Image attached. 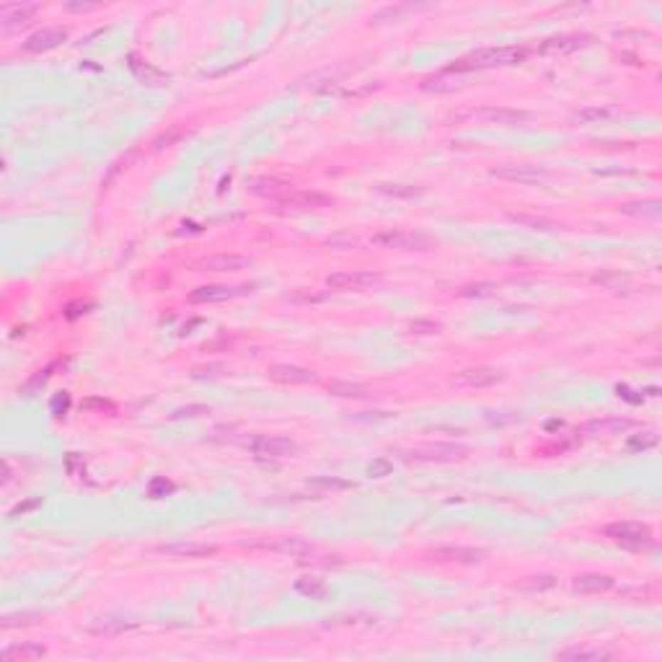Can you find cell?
I'll return each mask as SVG.
<instances>
[{
  "instance_id": "1",
  "label": "cell",
  "mask_w": 662,
  "mask_h": 662,
  "mask_svg": "<svg viewBox=\"0 0 662 662\" xmlns=\"http://www.w3.org/2000/svg\"><path fill=\"white\" fill-rule=\"evenodd\" d=\"M528 58L525 47H484V50L471 52L469 58L458 60L450 73L479 70V68H505V65H518Z\"/></svg>"
},
{
  "instance_id": "2",
  "label": "cell",
  "mask_w": 662,
  "mask_h": 662,
  "mask_svg": "<svg viewBox=\"0 0 662 662\" xmlns=\"http://www.w3.org/2000/svg\"><path fill=\"white\" fill-rule=\"evenodd\" d=\"M373 243L380 249H399V251H427L432 249V241L427 235L412 233V230H383L373 235Z\"/></svg>"
},
{
  "instance_id": "3",
  "label": "cell",
  "mask_w": 662,
  "mask_h": 662,
  "mask_svg": "<svg viewBox=\"0 0 662 662\" xmlns=\"http://www.w3.org/2000/svg\"><path fill=\"white\" fill-rule=\"evenodd\" d=\"M605 535L626 548H647L652 543V530L641 523H611L605 528Z\"/></svg>"
},
{
  "instance_id": "4",
  "label": "cell",
  "mask_w": 662,
  "mask_h": 662,
  "mask_svg": "<svg viewBox=\"0 0 662 662\" xmlns=\"http://www.w3.org/2000/svg\"><path fill=\"white\" fill-rule=\"evenodd\" d=\"M409 456H412L414 461L450 463V461H461V458L469 456V448H466V445H456V442H429V445L414 448Z\"/></svg>"
},
{
  "instance_id": "5",
  "label": "cell",
  "mask_w": 662,
  "mask_h": 662,
  "mask_svg": "<svg viewBox=\"0 0 662 662\" xmlns=\"http://www.w3.org/2000/svg\"><path fill=\"white\" fill-rule=\"evenodd\" d=\"M246 546L251 548H264V551H274V554H285V556H311L316 551L314 546L303 538H295V535H279V538H262V541H249Z\"/></svg>"
},
{
  "instance_id": "6",
  "label": "cell",
  "mask_w": 662,
  "mask_h": 662,
  "mask_svg": "<svg viewBox=\"0 0 662 662\" xmlns=\"http://www.w3.org/2000/svg\"><path fill=\"white\" fill-rule=\"evenodd\" d=\"M491 176L505 178V181H515V184H541L546 181L548 173L538 166H525V164H505L491 169Z\"/></svg>"
},
{
  "instance_id": "7",
  "label": "cell",
  "mask_w": 662,
  "mask_h": 662,
  "mask_svg": "<svg viewBox=\"0 0 662 662\" xmlns=\"http://www.w3.org/2000/svg\"><path fill=\"white\" fill-rule=\"evenodd\" d=\"M251 453L257 458H287L298 453V442L290 437H274V434H262L251 442Z\"/></svg>"
},
{
  "instance_id": "8",
  "label": "cell",
  "mask_w": 662,
  "mask_h": 662,
  "mask_svg": "<svg viewBox=\"0 0 662 662\" xmlns=\"http://www.w3.org/2000/svg\"><path fill=\"white\" fill-rule=\"evenodd\" d=\"M474 119L484 122V124H502V127H515V124H525L530 122V112L523 109H502V107H486L474 112Z\"/></svg>"
},
{
  "instance_id": "9",
  "label": "cell",
  "mask_w": 662,
  "mask_h": 662,
  "mask_svg": "<svg viewBox=\"0 0 662 662\" xmlns=\"http://www.w3.org/2000/svg\"><path fill=\"white\" fill-rule=\"evenodd\" d=\"M39 11V3H3L0 6V26L3 31H14L31 21V16Z\"/></svg>"
},
{
  "instance_id": "10",
  "label": "cell",
  "mask_w": 662,
  "mask_h": 662,
  "mask_svg": "<svg viewBox=\"0 0 662 662\" xmlns=\"http://www.w3.org/2000/svg\"><path fill=\"white\" fill-rule=\"evenodd\" d=\"M380 282V274L375 272H336V274H329L326 285L334 287V290H363V287H370Z\"/></svg>"
},
{
  "instance_id": "11",
  "label": "cell",
  "mask_w": 662,
  "mask_h": 662,
  "mask_svg": "<svg viewBox=\"0 0 662 662\" xmlns=\"http://www.w3.org/2000/svg\"><path fill=\"white\" fill-rule=\"evenodd\" d=\"M246 292H251V285H238V287L207 285V287H197V290L189 295V300H192V303H223V300L241 298Z\"/></svg>"
},
{
  "instance_id": "12",
  "label": "cell",
  "mask_w": 662,
  "mask_h": 662,
  "mask_svg": "<svg viewBox=\"0 0 662 662\" xmlns=\"http://www.w3.org/2000/svg\"><path fill=\"white\" fill-rule=\"evenodd\" d=\"M434 562H458V564H476L484 562L486 551L484 548H474V546H442L429 551Z\"/></svg>"
},
{
  "instance_id": "13",
  "label": "cell",
  "mask_w": 662,
  "mask_h": 662,
  "mask_svg": "<svg viewBox=\"0 0 662 662\" xmlns=\"http://www.w3.org/2000/svg\"><path fill=\"white\" fill-rule=\"evenodd\" d=\"M127 65H129V70H132V75H135L143 86H169V75L166 73H161V70H156L153 65L148 63V60H143L137 52H129L127 55Z\"/></svg>"
},
{
  "instance_id": "14",
  "label": "cell",
  "mask_w": 662,
  "mask_h": 662,
  "mask_svg": "<svg viewBox=\"0 0 662 662\" xmlns=\"http://www.w3.org/2000/svg\"><path fill=\"white\" fill-rule=\"evenodd\" d=\"M65 39H68V31H65L63 26H50V29L34 31V34L23 42V50L39 55V52H50V50H55V47H60Z\"/></svg>"
},
{
  "instance_id": "15",
  "label": "cell",
  "mask_w": 662,
  "mask_h": 662,
  "mask_svg": "<svg viewBox=\"0 0 662 662\" xmlns=\"http://www.w3.org/2000/svg\"><path fill=\"white\" fill-rule=\"evenodd\" d=\"M272 380L285 385H306V383H316V373L306 370V368H298V365H272L269 370Z\"/></svg>"
},
{
  "instance_id": "16",
  "label": "cell",
  "mask_w": 662,
  "mask_h": 662,
  "mask_svg": "<svg viewBox=\"0 0 662 662\" xmlns=\"http://www.w3.org/2000/svg\"><path fill=\"white\" fill-rule=\"evenodd\" d=\"M499 380H502V373L491 368H469L456 375V385H463V388H489Z\"/></svg>"
},
{
  "instance_id": "17",
  "label": "cell",
  "mask_w": 662,
  "mask_h": 662,
  "mask_svg": "<svg viewBox=\"0 0 662 662\" xmlns=\"http://www.w3.org/2000/svg\"><path fill=\"white\" fill-rule=\"evenodd\" d=\"M592 42V36L582 34V36H554V39H546V42L538 47L541 55H567V52H575L580 47H587Z\"/></svg>"
},
{
  "instance_id": "18",
  "label": "cell",
  "mask_w": 662,
  "mask_h": 662,
  "mask_svg": "<svg viewBox=\"0 0 662 662\" xmlns=\"http://www.w3.org/2000/svg\"><path fill=\"white\" fill-rule=\"evenodd\" d=\"M200 267L207 272H238V269L251 267V259L238 257V254H218V257L202 259Z\"/></svg>"
},
{
  "instance_id": "19",
  "label": "cell",
  "mask_w": 662,
  "mask_h": 662,
  "mask_svg": "<svg viewBox=\"0 0 662 662\" xmlns=\"http://www.w3.org/2000/svg\"><path fill=\"white\" fill-rule=\"evenodd\" d=\"M158 551L169 556H181V559H205V556L218 554V546H207V543H169V546H161Z\"/></svg>"
},
{
  "instance_id": "20",
  "label": "cell",
  "mask_w": 662,
  "mask_h": 662,
  "mask_svg": "<svg viewBox=\"0 0 662 662\" xmlns=\"http://www.w3.org/2000/svg\"><path fill=\"white\" fill-rule=\"evenodd\" d=\"M331 197H326V194H319V192H287L282 200H279V205H290V207H311V210H316V207H329L331 205Z\"/></svg>"
},
{
  "instance_id": "21",
  "label": "cell",
  "mask_w": 662,
  "mask_h": 662,
  "mask_svg": "<svg viewBox=\"0 0 662 662\" xmlns=\"http://www.w3.org/2000/svg\"><path fill=\"white\" fill-rule=\"evenodd\" d=\"M575 592H584V595H590V592H605L613 587V577L608 575H582L575 580Z\"/></svg>"
},
{
  "instance_id": "22",
  "label": "cell",
  "mask_w": 662,
  "mask_h": 662,
  "mask_svg": "<svg viewBox=\"0 0 662 662\" xmlns=\"http://www.w3.org/2000/svg\"><path fill=\"white\" fill-rule=\"evenodd\" d=\"M290 189L292 186L282 184L277 178H257V181H251V192L259 194V197H269V200H274V202L282 200Z\"/></svg>"
},
{
  "instance_id": "23",
  "label": "cell",
  "mask_w": 662,
  "mask_h": 662,
  "mask_svg": "<svg viewBox=\"0 0 662 662\" xmlns=\"http://www.w3.org/2000/svg\"><path fill=\"white\" fill-rule=\"evenodd\" d=\"M422 88H425V91H432V93H448V91L461 88V78L453 75L450 70L437 73V75H429V78L422 80Z\"/></svg>"
},
{
  "instance_id": "24",
  "label": "cell",
  "mask_w": 662,
  "mask_h": 662,
  "mask_svg": "<svg viewBox=\"0 0 662 662\" xmlns=\"http://www.w3.org/2000/svg\"><path fill=\"white\" fill-rule=\"evenodd\" d=\"M559 660H590V662H600V660H613V655L608 649H598V647H570L559 652Z\"/></svg>"
},
{
  "instance_id": "25",
  "label": "cell",
  "mask_w": 662,
  "mask_h": 662,
  "mask_svg": "<svg viewBox=\"0 0 662 662\" xmlns=\"http://www.w3.org/2000/svg\"><path fill=\"white\" fill-rule=\"evenodd\" d=\"M135 626H137L135 621H124V619H101V621H96V624H91V626H88V631L96 634V636H114V634L129 631V629H135Z\"/></svg>"
},
{
  "instance_id": "26",
  "label": "cell",
  "mask_w": 662,
  "mask_h": 662,
  "mask_svg": "<svg viewBox=\"0 0 662 662\" xmlns=\"http://www.w3.org/2000/svg\"><path fill=\"white\" fill-rule=\"evenodd\" d=\"M44 655H47V649H44L42 644H31V641L3 649V660H8V662H14V660H39V657H44Z\"/></svg>"
},
{
  "instance_id": "27",
  "label": "cell",
  "mask_w": 662,
  "mask_h": 662,
  "mask_svg": "<svg viewBox=\"0 0 662 662\" xmlns=\"http://www.w3.org/2000/svg\"><path fill=\"white\" fill-rule=\"evenodd\" d=\"M326 388H329V393L342 396V399H368V396H370V388H368V385L347 383V380H331Z\"/></svg>"
},
{
  "instance_id": "28",
  "label": "cell",
  "mask_w": 662,
  "mask_h": 662,
  "mask_svg": "<svg viewBox=\"0 0 662 662\" xmlns=\"http://www.w3.org/2000/svg\"><path fill=\"white\" fill-rule=\"evenodd\" d=\"M295 590H298L300 595L311 598V600H324L329 595L326 582L319 580V577H300L298 582H295Z\"/></svg>"
},
{
  "instance_id": "29",
  "label": "cell",
  "mask_w": 662,
  "mask_h": 662,
  "mask_svg": "<svg viewBox=\"0 0 662 662\" xmlns=\"http://www.w3.org/2000/svg\"><path fill=\"white\" fill-rule=\"evenodd\" d=\"M626 215L634 218H660L662 215V202L660 200H641V202H626L621 207Z\"/></svg>"
},
{
  "instance_id": "30",
  "label": "cell",
  "mask_w": 662,
  "mask_h": 662,
  "mask_svg": "<svg viewBox=\"0 0 662 662\" xmlns=\"http://www.w3.org/2000/svg\"><path fill=\"white\" fill-rule=\"evenodd\" d=\"M378 192L388 194V197H396V200H412V197H420L425 189L422 186H412V184H380Z\"/></svg>"
},
{
  "instance_id": "31",
  "label": "cell",
  "mask_w": 662,
  "mask_h": 662,
  "mask_svg": "<svg viewBox=\"0 0 662 662\" xmlns=\"http://www.w3.org/2000/svg\"><path fill=\"white\" fill-rule=\"evenodd\" d=\"M36 621H42V613H34V611H23V613H8V616H3V621H0V626H3V629H16V626H31V624H36Z\"/></svg>"
},
{
  "instance_id": "32",
  "label": "cell",
  "mask_w": 662,
  "mask_h": 662,
  "mask_svg": "<svg viewBox=\"0 0 662 662\" xmlns=\"http://www.w3.org/2000/svg\"><path fill=\"white\" fill-rule=\"evenodd\" d=\"M510 220L518 223V225H525V228H533V230H554L556 223L548 220V218H538V215H510Z\"/></svg>"
},
{
  "instance_id": "33",
  "label": "cell",
  "mask_w": 662,
  "mask_h": 662,
  "mask_svg": "<svg viewBox=\"0 0 662 662\" xmlns=\"http://www.w3.org/2000/svg\"><path fill=\"white\" fill-rule=\"evenodd\" d=\"M311 486H319V489H329V491H336V489H352V481H347V479H336V476H316L311 479Z\"/></svg>"
},
{
  "instance_id": "34",
  "label": "cell",
  "mask_w": 662,
  "mask_h": 662,
  "mask_svg": "<svg viewBox=\"0 0 662 662\" xmlns=\"http://www.w3.org/2000/svg\"><path fill=\"white\" fill-rule=\"evenodd\" d=\"M631 422L629 420H611V422H590L584 425L582 432H608V429H629Z\"/></svg>"
},
{
  "instance_id": "35",
  "label": "cell",
  "mask_w": 662,
  "mask_h": 662,
  "mask_svg": "<svg viewBox=\"0 0 662 662\" xmlns=\"http://www.w3.org/2000/svg\"><path fill=\"white\" fill-rule=\"evenodd\" d=\"M611 114L608 109H598V107H590V109H582V112H577L575 119L580 122V124H587V122H598V119H605V117Z\"/></svg>"
},
{
  "instance_id": "36",
  "label": "cell",
  "mask_w": 662,
  "mask_h": 662,
  "mask_svg": "<svg viewBox=\"0 0 662 662\" xmlns=\"http://www.w3.org/2000/svg\"><path fill=\"white\" fill-rule=\"evenodd\" d=\"M556 584V577L546 575V577H530V582H523L520 587L523 590H548V587H554Z\"/></svg>"
},
{
  "instance_id": "37",
  "label": "cell",
  "mask_w": 662,
  "mask_h": 662,
  "mask_svg": "<svg viewBox=\"0 0 662 662\" xmlns=\"http://www.w3.org/2000/svg\"><path fill=\"white\" fill-rule=\"evenodd\" d=\"M171 491H173V484H171V481H166V479H153V481H150V486H148V494L153 499L166 497V494H171Z\"/></svg>"
},
{
  "instance_id": "38",
  "label": "cell",
  "mask_w": 662,
  "mask_h": 662,
  "mask_svg": "<svg viewBox=\"0 0 662 662\" xmlns=\"http://www.w3.org/2000/svg\"><path fill=\"white\" fill-rule=\"evenodd\" d=\"M409 329H412L414 334H440L442 331V326L437 321H412Z\"/></svg>"
},
{
  "instance_id": "39",
  "label": "cell",
  "mask_w": 662,
  "mask_h": 662,
  "mask_svg": "<svg viewBox=\"0 0 662 662\" xmlns=\"http://www.w3.org/2000/svg\"><path fill=\"white\" fill-rule=\"evenodd\" d=\"M391 461H385V458H375V461L368 466V474H370L373 479H380V476H388L391 474Z\"/></svg>"
},
{
  "instance_id": "40",
  "label": "cell",
  "mask_w": 662,
  "mask_h": 662,
  "mask_svg": "<svg viewBox=\"0 0 662 662\" xmlns=\"http://www.w3.org/2000/svg\"><path fill=\"white\" fill-rule=\"evenodd\" d=\"M494 290H497V285L494 282H481V285H471L463 290V295H469V298H484V295H494Z\"/></svg>"
},
{
  "instance_id": "41",
  "label": "cell",
  "mask_w": 662,
  "mask_h": 662,
  "mask_svg": "<svg viewBox=\"0 0 662 662\" xmlns=\"http://www.w3.org/2000/svg\"><path fill=\"white\" fill-rule=\"evenodd\" d=\"M50 373H52V368H47V370H39V375H34V378L29 380V383H26V385L21 388L23 396H34V391L39 388V385H44V380L50 378Z\"/></svg>"
},
{
  "instance_id": "42",
  "label": "cell",
  "mask_w": 662,
  "mask_h": 662,
  "mask_svg": "<svg viewBox=\"0 0 662 662\" xmlns=\"http://www.w3.org/2000/svg\"><path fill=\"white\" fill-rule=\"evenodd\" d=\"M202 414H210V406L194 404V406H184V409H176V412H173V420H184V417H202Z\"/></svg>"
},
{
  "instance_id": "43",
  "label": "cell",
  "mask_w": 662,
  "mask_h": 662,
  "mask_svg": "<svg viewBox=\"0 0 662 662\" xmlns=\"http://www.w3.org/2000/svg\"><path fill=\"white\" fill-rule=\"evenodd\" d=\"M652 445H657V434L655 432H644L641 437H631V440H629V448H634V450H636V448L644 450V448H652Z\"/></svg>"
},
{
  "instance_id": "44",
  "label": "cell",
  "mask_w": 662,
  "mask_h": 662,
  "mask_svg": "<svg viewBox=\"0 0 662 662\" xmlns=\"http://www.w3.org/2000/svg\"><path fill=\"white\" fill-rule=\"evenodd\" d=\"M68 406H70V396H68V393H60V396L52 399V414H55V417H65Z\"/></svg>"
},
{
  "instance_id": "45",
  "label": "cell",
  "mask_w": 662,
  "mask_h": 662,
  "mask_svg": "<svg viewBox=\"0 0 662 662\" xmlns=\"http://www.w3.org/2000/svg\"><path fill=\"white\" fill-rule=\"evenodd\" d=\"M83 406H86V409H93V406H96V409H109V412H114V406H112V404H107V401H99V399L86 401V404H83Z\"/></svg>"
},
{
  "instance_id": "46",
  "label": "cell",
  "mask_w": 662,
  "mask_h": 662,
  "mask_svg": "<svg viewBox=\"0 0 662 662\" xmlns=\"http://www.w3.org/2000/svg\"><path fill=\"white\" fill-rule=\"evenodd\" d=\"M36 505H39V499H31V502H26V505H18V507L14 510V513H11V518H16L18 513H26V510H34Z\"/></svg>"
},
{
  "instance_id": "47",
  "label": "cell",
  "mask_w": 662,
  "mask_h": 662,
  "mask_svg": "<svg viewBox=\"0 0 662 662\" xmlns=\"http://www.w3.org/2000/svg\"><path fill=\"white\" fill-rule=\"evenodd\" d=\"M11 481V463L3 461V484H8Z\"/></svg>"
}]
</instances>
